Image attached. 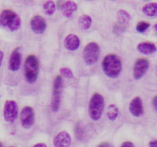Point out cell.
Masks as SVG:
<instances>
[{
    "label": "cell",
    "mask_w": 157,
    "mask_h": 147,
    "mask_svg": "<svg viewBox=\"0 0 157 147\" xmlns=\"http://www.w3.org/2000/svg\"><path fill=\"white\" fill-rule=\"evenodd\" d=\"M101 65L105 75L111 79L118 78L121 72L122 68L121 61L115 54L107 55L103 58Z\"/></svg>",
    "instance_id": "obj_1"
},
{
    "label": "cell",
    "mask_w": 157,
    "mask_h": 147,
    "mask_svg": "<svg viewBox=\"0 0 157 147\" xmlns=\"http://www.w3.org/2000/svg\"><path fill=\"white\" fill-rule=\"evenodd\" d=\"M21 24L20 17L13 10L5 9L0 14V25L7 28L11 32L17 31Z\"/></svg>",
    "instance_id": "obj_2"
},
{
    "label": "cell",
    "mask_w": 157,
    "mask_h": 147,
    "mask_svg": "<svg viewBox=\"0 0 157 147\" xmlns=\"http://www.w3.org/2000/svg\"><path fill=\"white\" fill-rule=\"evenodd\" d=\"M24 75L28 83L33 84L37 79L39 72V61L34 55L28 56L24 66Z\"/></svg>",
    "instance_id": "obj_3"
},
{
    "label": "cell",
    "mask_w": 157,
    "mask_h": 147,
    "mask_svg": "<svg viewBox=\"0 0 157 147\" xmlns=\"http://www.w3.org/2000/svg\"><path fill=\"white\" fill-rule=\"evenodd\" d=\"M105 101L102 95L95 93L90 98L89 104V114L94 121H98L101 118L104 110Z\"/></svg>",
    "instance_id": "obj_4"
},
{
    "label": "cell",
    "mask_w": 157,
    "mask_h": 147,
    "mask_svg": "<svg viewBox=\"0 0 157 147\" xmlns=\"http://www.w3.org/2000/svg\"><path fill=\"white\" fill-rule=\"evenodd\" d=\"M100 48L96 42H90L84 48L83 51V58L85 63L91 66L96 63L99 58Z\"/></svg>",
    "instance_id": "obj_5"
},
{
    "label": "cell",
    "mask_w": 157,
    "mask_h": 147,
    "mask_svg": "<svg viewBox=\"0 0 157 147\" xmlns=\"http://www.w3.org/2000/svg\"><path fill=\"white\" fill-rule=\"evenodd\" d=\"M63 85L62 77L60 75H58L55 78L53 82L51 107L52 112H57L59 110Z\"/></svg>",
    "instance_id": "obj_6"
},
{
    "label": "cell",
    "mask_w": 157,
    "mask_h": 147,
    "mask_svg": "<svg viewBox=\"0 0 157 147\" xmlns=\"http://www.w3.org/2000/svg\"><path fill=\"white\" fill-rule=\"evenodd\" d=\"M117 22L113 25V31L115 35H119L125 32L131 20V16L127 11L120 10L117 14Z\"/></svg>",
    "instance_id": "obj_7"
},
{
    "label": "cell",
    "mask_w": 157,
    "mask_h": 147,
    "mask_svg": "<svg viewBox=\"0 0 157 147\" xmlns=\"http://www.w3.org/2000/svg\"><path fill=\"white\" fill-rule=\"evenodd\" d=\"M18 105L15 101L7 100L6 101L4 106L3 115L6 122L13 123L18 115Z\"/></svg>",
    "instance_id": "obj_8"
},
{
    "label": "cell",
    "mask_w": 157,
    "mask_h": 147,
    "mask_svg": "<svg viewBox=\"0 0 157 147\" xmlns=\"http://www.w3.org/2000/svg\"><path fill=\"white\" fill-rule=\"evenodd\" d=\"M21 125L26 129H29L33 126L35 122V112L32 107L29 106L24 107L20 115Z\"/></svg>",
    "instance_id": "obj_9"
},
{
    "label": "cell",
    "mask_w": 157,
    "mask_h": 147,
    "mask_svg": "<svg viewBox=\"0 0 157 147\" xmlns=\"http://www.w3.org/2000/svg\"><path fill=\"white\" fill-rule=\"evenodd\" d=\"M150 62L148 60L144 58L138 59L135 63L133 67V77L138 80L142 79L149 69Z\"/></svg>",
    "instance_id": "obj_10"
},
{
    "label": "cell",
    "mask_w": 157,
    "mask_h": 147,
    "mask_svg": "<svg viewBox=\"0 0 157 147\" xmlns=\"http://www.w3.org/2000/svg\"><path fill=\"white\" fill-rule=\"evenodd\" d=\"M129 112L134 117L139 118L144 113V103L142 98L136 96L130 102L129 106Z\"/></svg>",
    "instance_id": "obj_11"
},
{
    "label": "cell",
    "mask_w": 157,
    "mask_h": 147,
    "mask_svg": "<svg viewBox=\"0 0 157 147\" xmlns=\"http://www.w3.org/2000/svg\"><path fill=\"white\" fill-rule=\"evenodd\" d=\"M22 56L19 46L15 48L10 55L8 61V68L12 72H17L20 69Z\"/></svg>",
    "instance_id": "obj_12"
},
{
    "label": "cell",
    "mask_w": 157,
    "mask_h": 147,
    "mask_svg": "<svg viewBox=\"0 0 157 147\" xmlns=\"http://www.w3.org/2000/svg\"><path fill=\"white\" fill-rule=\"evenodd\" d=\"M31 29L36 34H41L45 31L47 24L45 18L40 15H36L30 20Z\"/></svg>",
    "instance_id": "obj_13"
},
{
    "label": "cell",
    "mask_w": 157,
    "mask_h": 147,
    "mask_svg": "<svg viewBox=\"0 0 157 147\" xmlns=\"http://www.w3.org/2000/svg\"><path fill=\"white\" fill-rule=\"evenodd\" d=\"M71 144V138L69 133L66 131L60 132L54 138L53 145L55 147H67Z\"/></svg>",
    "instance_id": "obj_14"
},
{
    "label": "cell",
    "mask_w": 157,
    "mask_h": 147,
    "mask_svg": "<svg viewBox=\"0 0 157 147\" xmlns=\"http://www.w3.org/2000/svg\"><path fill=\"white\" fill-rule=\"evenodd\" d=\"M79 38L74 34H70L65 38L64 46L68 50L75 51L78 49L80 46Z\"/></svg>",
    "instance_id": "obj_15"
},
{
    "label": "cell",
    "mask_w": 157,
    "mask_h": 147,
    "mask_svg": "<svg viewBox=\"0 0 157 147\" xmlns=\"http://www.w3.org/2000/svg\"><path fill=\"white\" fill-rule=\"evenodd\" d=\"M138 52L144 55L154 54L157 51L156 46L151 42H143L139 43L137 46Z\"/></svg>",
    "instance_id": "obj_16"
},
{
    "label": "cell",
    "mask_w": 157,
    "mask_h": 147,
    "mask_svg": "<svg viewBox=\"0 0 157 147\" xmlns=\"http://www.w3.org/2000/svg\"><path fill=\"white\" fill-rule=\"evenodd\" d=\"M77 9V5L76 3L71 0H68L64 3L61 10L63 16L67 17H70Z\"/></svg>",
    "instance_id": "obj_17"
},
{
    "label": "cell",
    "mask_w": 157,
    "mask_h": 147,
    "mask_svg": "<svg viewBox=\"0 0 157 147\" xmlns=\"http://www.w3.org/2000/svg\"><path fill=\"white\" fill-rule=\"evenodd\" d=\"M142 12L149 17H157V2H150L143 6Z\"/></svg>",
    "instance_id": "obj_18"
},
{
    "label": "cell",
    "mask_w": 157,
    "mask_h": 147,
    "mask_svg": "<svg viewBox=\"0 0 157 147\" xmlns=\"http://www.w3.org/2000/svg\"><path fill=\"white\" fill-rule=\"evenodd\" d=\"M92 19L88 15L83 14L78 19V24L82 30H87L91 26Z\"/></svg>",
    "instance_id": "obj_19"
},
{
    "label": "cell",
    "mask_w": 157,
    "mask_h": 147,
    "mask_svg": "<svg viewBox=\"0 0 157 147\" xmlns=\"http://www.w3.org/2000/svg\"><path fill=\"white\" fill-rule=\"evenodd\" d=\"M119 115L118 107L115 104H110L107 109V116L108 119L111 121H115L118 118Z\"/></svg>",
    "instance_id": "obj_20"
},
{
    "label": "cell",
    "mask_w": 157,
    "mask_h": 147,
    "mask_svg": "<svg viewBox=\"0 0 157 147\" xmlns=\"http://www.w3.org/2000/svg\"><path fill=\"white\" fill-rule=\"evenodd\" d=\"M43 10L48 15H52L56 10V5L52 0H48L43 5Z\"/></svg>",
    "instance_id": "obj_21"
},
{
    "label": "cell",
    "mask_w": 157,
    "mask_h": 147,
    "mask_svg": "<svg viewBox=\"0 0 157 147\" xmlns=\"http://www.w3.org/2000/svg\"><path fill=\"white\" fill-rule=\"evenodd\" d=\"M75 135L76 139L78 141H82L85 135V130L80 122H78L75 127Z\"/></svg>",
    "instance_id": "obj_22"
},
{
    "label": "cell",
    "mask_w": 157,
    "mask_h": 147,
    "mask_svg": "<svg viewBox=\"0 0 157 147\" xmlns=\"http://www.w3.org/2000/svg\"><path fill=\"white\" fill-rule=\"evenodd\" d=\"M150 26V24L146 21H142L138 23L136 27V29L138 32L143 33L145 32Z\"/></svg>",
    "instance_id": "obj_23"
},
{
    "label": "cell",
    "mask_w": 157,
    "mask_h": 147,
    "mask_svg": "<svg viewBox=\"0 0 157 147\" xmlns=\"http://www.w3.org/2000/svg\"><path fill=\"white\" fill-rule=\"evenodd\" d=\"M60 72L61 76L66 79H71L74 77L72 72L69 68H62L60 69Z\"/></svg>",
    "instance_id": "obj_24"
},
{
    "label": "cell",
    "mask_w": 157,
    "mask_h": 147,
    "mask_svg": "<svg viewBox=\"0 0 157 147\" xmlns=\"http://www.w3.org/2000/svg\"><path fill=\"white\" fill-rule=\"evenodd\" d=\"M152 105L155 112H157V95H155L152 99Z\"/></svg>",
    "instance_id": "obj_25"
},
{
    "label": "cell",
    "mask_w": 157,
    "mask_h": 147,
    "mask_svg": "<svg viewBox=\"0 0 157 147\" xmlns=\"http://www.w3.org/2000/svg\"><path fill=\"white\" fill-rule=\"evenodd\" d=\"M135 146L133 142L130 141H124L121 145L122 147H134Z\"/></svg>",
    "instance_id": "obj_26"
},
{
    "label": "cell",
    "mask_w": 157,
    "mask_h": 147,
    "mask_svg": "<svg viewBox=\"0 0 157 147\" xmlns=\"http://www.w3.org/2000/svg\"><path fill=\"white\" fill-rule=\"evenodd\" d=\"M149 146L150 147H157V140H153L150 141Z\"/></svg>",
    "instance_id": "obj_27"
},
{
    "label": "cell",
    "mask_w": 157,
    "mask_h": 147,
    "mask_svg": "<svg viewBox=\"0 0 157 147\" xmlns=\"http://www.w3.org/2000/svg\"><path fill=\"white\" fill-rule=\"evenodd\" d=\"M64 2L63 0H58L57 2V6L59 9H61Z\"/></svg>",
    "instance_id": "obj_28"
},
{
    "label": "cell",
    "mask_w": 157,
    "mask_h": 147,
    "mask_svg": "<svg viewBox=\"0 0 157 147\" xmlns=\"http://www.w3.org/2000/svg\"><path fill=\"white\" fill-rule=\"evenodd\" d=\"M112 145L109 143H108V142H104V143H101L98 145V147H110Z\"/></svg>",
    "instance_id": "obj_29"
},
{
    "label": "cell",
    "mask_w": 157,
    "mask_h": 147,
    "mask_svg": "<svg viewBox=\"0 0 157 147\" xmlns=\"http://www.w3.org/2000/svg\"><path fill=\"white\" fill-rule=\"evenodd\" d=\"M4 58V53L2 50H0V69H1V66L3 60Z\"/></svg>",
    "instance_id": "obj_30"
},
{
    "label": "cell",
    "mask_w": 157,
    "mask_h": 147,
    "mask_svg": "<svg viewBox=\"0 0 157 147\" xmlns=\"http://www.w3.org/2000/svg\"><path fill=\"white\" fill-rule=\"evenodd\" d=\"M34 147H47V145L44 143H38L34 145Z\"/></svg>",
    "instance_id": "obj_31"
},
{
    "label": "cell",
    "mask_w": 157,
    "mask_h": 147,
    "mask_svg": "<svg viewBox=\"0 0 157 147\" xmlns=\"http://www.w3.org/2000/svg\"><path fill=\"white\" fill-rule=\"evenodd\" d=\"M154 28L155 32L156 34L157 35V23L155 25V26H154Z\"/></svg>",
    "instance_id": "obj_32"
},
{
    "label": "cell",
    "mask_w": 157,
    "mask_h": 147,
    "mask_svg": "<svg viewBox=\"0 0 157 147\" xmlns=\"http://www.w3.org/2000/svg\"><path fill=\"white\" fill-rule=\"evenodd\" d=\"M3 146V145L2 143V142H0V147H2Z\"/></svg>",
    "instance_id": "obj_33"
},
{
    "label": "cell",
    "mask_w": 157,
    "mask_h": 147,
    "mask_svg": "<svg viewBox=\"0 0 157 147\" xmlns=\"http://www.w3.org/2000/svg\"><path fill=\"white\" fill-rule=\"evenodd\" d=\"M111 1H116V0H111Z\"/></svg>",
    "instance_id": "obj_34"
}]
</instances>
